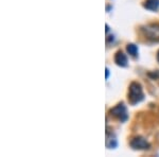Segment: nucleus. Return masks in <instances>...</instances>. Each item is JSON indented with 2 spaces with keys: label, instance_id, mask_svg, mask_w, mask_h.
Wrapping results in <instances>:
<instances>
[{
  "label": "nucleus",
  "instance_id": "9",
  "mask_svg": "<svg viewBox=\"0 0 159 157\" xmlns=\"http://www.w3.org/2000/svg\"><path fill=\"white\" fill-rule=\"evenodd\" d=\"M108 76H109V70L108 69H106V79L108 78Z\"/></svg>",
  "mask_w": 159,
  "mask_h": 157
},
{
  "label": "nucleus",
  "instance_id": "6",
  "mask_svg": "<svg viewBox=\"0 0 159 157\" xmlns=\"http://www.w3.org/2000/svg\"><path fill=\"white\" fill-rule=\"evenodd\" d=\"M143 6L150 11H157L159 7V0H147Z\"/></svg>",
  "mask_w": 159,
  "mask_h": 157
},
{
  "label": "nucleus",
  "instance_id": "4",
  "mask_svg": "<svg viewBox=\"0 0 159 157\" xmlns=\"http://www.w3.org/2000/svg\"><path fill=\"white\" fill-rule=\"evenodd\" d=\"M145 34L148 35V38L151 39H159V25H148L144 29Z\"/></svg>",
  "mask_w": 159,
  "mask_h": 157
},
{
  "label": "nucleus",
  "instance_id": "5",
  "mask_svg": "<svg viewBox=\"0 0 159 157\" xmlns=\"http://www.w3.org/2000/svg\"><path fill=\"white\" fill-rule=\"evenodd\" d=\"M115 61H116L117 65H119L121 67L127 66V58H126V55H125L124 53L121 52V51L117 52L116 58H115Z\"/></svg>",
  "mask_w": 159,
  "mask_h": 157
},
{
  "label": "nucleus",
  "instance_id": "10",
  "mask_svg": "<svg viewBox=\"0 0 159 157\" xmlns=\"http://www.w3.org/2000/svg\"><path fill=\"white\" fill-rule=\"evenodd\" d=\"M158 61H159V52H158Z\"/></svg>",
  "mask_w": 159,
  "mask_h": 157
},
{
  "label": "nucleus",
  "instance_id": "1",
  "mask_svg": "<svg viewBox=\"0 0 159 157\" xmlns=\"http://www.w3.org/2000/svg\"><path fill=\"white\" fill-rule=\"evenodd\" d=\"M129 100L133 105L137 104L143 100V92L142 88L138 83H133L129 87Z\"/></svg>",
  "mask_w": 159,
  "mask_h": 157
},
{
  "label": "nucleus",
  "instance_id": "7",
  "mask_svg": "<svg viewBox=\"0 0 159 157\" xmlns=\"http://www.w3.org/2000/svg\"><path fill=\"white\" fill-rule=\"evenodd\" d=\"M106 146L109 149H114L117 146V139L115 138V136H110L107 133V138H106Z\"/></svg>",
  "mask_w": 159,
  "mask_h": 157
},
{
  "label": "nucleus",
  "instance_id": "8",
  "mask_svg": "<svg viewBox=\"0 0 159 157\" xmlns=\"http://www.w3.org/2000/svg\"><path fill=\"white\" fill-rule=\"evenodd\" d=\"M127 52L129 53L130 55L133 56H136L138 53V48L136 45H133V44H130V45L127 46Z\"/></svg>",
  "mask_w": 159,
  "mask_h": 157
},
{
  "label": "nucleus",
  "instance_id": "2",
  "mask_svg": "<svg viewBox=\"0 0 159 157\" xmlns=\"http://www.w3.org/2000/svg\"><path fill=\"white\" fill-rule=\"evenodd\" d=\"M111 115L114 117H116L117 119H119L120 121L124 122L129 119V115H127V110H126V107L124 106L123 104H118L117 106H115L114 109L110 110Z\"/></svg>",
  "mask_w": 159,
  "mask_h": 157
},
{
  "label": "nucleus",
  "instance_id": "3",
  "mask_svg": "<svg viewBox=\"0 0 159 157\" xmlns=\"http://www.w3.org/2000/svg\"><path fill=\"white\" fill-rule=\"evenodd\" d=\"M130 145H132V148H134L135 150H147V149L150 148L148 142L142 137L134 138L132 140V142H130Z\"/></svg>",
  "mask_w": 159,
  "mask_h": 157
}]
</instances>
